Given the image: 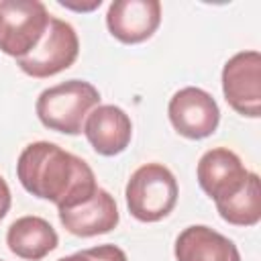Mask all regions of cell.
I'll return each instance as SVG.
<instances>
[{"instance_id": "cell-9", "label": "cell", "mask_w": 261, "mask_h": 261, "mask_svg": "<svg viewBox=\"0 0 261 261\" xmlns=\"http://www.w3.org/2000/svg\"><path fill=\"white\" fill-rule=\"evenodd\" d=\"M161 22V2L157 0H116L108 6L106 27L124 45H137L153 37Z\"/></svg>"}, {"instance_id": "cell-7", "label": "cell", "mask_w": 261, "mask_h": 261, "mask_svg": "<svg viewBox=\"0 0 261 261\" xmlns=\"http://www.w3.org/2000/svg\"><path fill=\"white\" fill-rule=\"evenodd\" d=\"M167 114L173 128L192 141L210 137L220 122V108L216 100L196 86L177 90L167 104Z\"/></svg>"}, {"instance_id": "cell-18", "label": "cell", "mask_w": 261, "mask_h": 261, "mask_svg": "<svg viewBox=\"0 0 261 261\" xmlns=\"http://www.w3.org/2000/svg\"><path fill=\"white\" fill-rule=\"evenodd\" d=\"M57 261H92V259L86 255V251H77V253L67 255V257H61V259H57Z\"/></svg>"}, {"instance_id": "cell-3", "label": "cell", "mask_w": 261, "mask_h": 261, "mask_svg": "<svg viewBox=\"0 0 261 261\" xmlns=\"http://www.w3.org/2000/svg\"><path fill=\"white\" fill-rule=\"evenodd\" d=\"M175 175L161 163H145L128 177L124 198L128 212L141 222L163 220L177 204Z\"/></svg>"}, {"instance_id": "cell-1", "label": "cell", "mask_w": 261, "mask_h": 261, "mask_svg": "<svg viewBox=\"0 0 261 261\" xmlns=\"http://www.w3.org/2000/svg\"><path fill=\"white\" fill-rule=\"evenodd\" d=\"M16 177L29 194L53 202L57 210L92 198L100 188L92 167L82 157L49 141L31 143L20 151Z\"/></svg>"}, {"instance_id": "cell-12", "label": "cell", "mask_w": 261, "mask_h": 261, "mask_svg": "<svg viewBox=\"0 0 261 261\" xmlns=\"http://www.w3.org/2000/svg\"><path fill=\"white\" fill-rule=\"evenodd\" d=\"M177 261H241L237 245L204 224H192L184 228L173 247Z\"/></svg>"}, {"instance_id": "cell-5", "label": "cell", "mask_w": 261, "mask_h": 261, "mask_svg": "<svg viewBox=\"0 0 261 261\" xmlns=\"http://www.w3.org/2000/svg\"><path fill=\"white\" fill-rule=\"evenodd\" d=\"M80 53V39L75 29L57 18H49V27L39 45L24 57L16 59V65L31 77H51L71 67Z\"/></svg>"}, {"instance_id": "cell-6", "label": "cell", "mask_w": 261, "mask_h": 261, "mask_svg": "<svg viewBox=\"0 0 261 261\" xmlns=\"http://www.w3.org/2000/svg\"><path fill=\"white\" fill-rule=\"evenodd\" d=\"M222 94L232 110L243 116H261V55L241 51L222 67Z\"/></svg>"}, {"instance_id": "cell-14", "label": "cell", "mask_w": 261, "mask_h": 261, "mask_svg": "<svg viewBox=\"0 0 261 261\" xmlns=\"http://www.w3.org/2000/svg\"><path fill=\"white\" fill-rule=\"evenodd\" d=\"M216 210L220 218L234 226H255L261 220V186L259 175L249 171L245 186L228 200L218 202Z\"/></svg>"}, {"instance_id": "cell-10", "label": "cell", "mask_w": 261, "mask_h": 261, "mask_svg": "<svg viewBox=\"0 0 261 261\" xmlns=\"http://www.w3.org/2000/svg\"><path fill=\"white\" fill-rule=\"evenodd\" d=\"M84 135L98 155L114 157L130 145V116L114 104H98L84 120Z\"/></svg>"}, {"instance_id": "cell-15", "label": "cell", "mask_w": 261, "mask_h": 261, "mask_svg": "<svg viewBox=\"0 0 261 261\" xmlns=\"http://www.w3.org/2000/svg\"><path fill=\"white\" fill-rule=\"evenodd\" d=\"M92 261H128L126 253L116 245H98L92 249H84Z\"/></svg>"}, {"instance_id": "cell-11", "label": "cell", "mask_w": 261, "mask_h": 261, "mask_svg": "<svg viewBox=\"0 0 261 261\" xmlns=\"http://www.w3.org/2000/svg\"><path fill=\"white\" fill-rule=\"evenodd\" d=\"M61 224L67 232L75 237H96L116 228L120 214L114 198L104 190L98 188L92 198L71 206L57 210Z\"/></svg>"}, {"instance_id": "cell-4", "label": "cell", "mask_w": 261, "mask_h": 261, "mask_svg": "<svg viewBox=\"0 0 261 261\" xmlns=\"http://www.w3.org/2000/svg\"><path fill=\"white\" fill-rule=\"evenodd\" d=\"M49 18L39 0H0V51L16 59L29 55L43 39Z\"/></svg>"}, {"instance_id": "cell-13", "label": "cell", "mask_w": 261, "mask_h": 261, "mask_svg": "<svg viewBox=\"0 0 261 261\" xmlns=\"http://www.w3.org/2000/svg\"><path fill=\"white\" fill-rule=\"evenodd\" d=\"M59 237L55 228L41 216L16 218L6 230V245L10 253L27 261H41L57 249Z\"/></svg>"}, {"instance_id": "cell-16", "label": "cell", "mask_w": 261, "mask_h": 261, "mask_svg": "<svg viewBox=\"0 0 261 261\" xmlns=\"http://www.w3.org/2000/svg\"><path fill=\"white\" fill-rule=\"evenodd\" d=\"M12 204V196H10V188L6 184V179L0 175V220L6 216V212L10 210Z\"/></svg>"}, {"instance_id": "cell-17", "label": "cell", "mask_w": 261, "mask_h": 261, "mask_svg": "<svg viewBox=\"0 0 261 261\" xmlns=\"http://www.w3.org/2000/svg\"><path fill=\"white\" fill-rule=\"evenodd\" d=\"M59 4L65 6V8H71V10H94L102 4V0H94L90 4H71V2H65V0H59Z\"/></svg>"}, {"instance_id": "cell-2", "label": "cell", "mask_w": 261, "mask_h": 261, "mask_svg": "<svg viewBox=\"0 0 261 261\" xmlns=\"http://www.w3.org/2000/svg\"><path fill=\"white\" fill-rule=\"evenodd\" d=\"M100 104V92L84 80H67L43 90L37 98L35 110L43 126L63 133L80 135L86 116Z\"/></svg>"}, {"instance_id": "cell-8", "label": "cell", "mask_w": 261, "mask_h": 261, "mask_svg": "<svg viewBox=\"0 0 261 261\" xmlns=\"http://www.w3.org/2000/svg\"><path fill=\"white\" fill-rule=\"evenodd\" d=\"M196 177L204 194L210 196L214 204H218L232 198L245 186L249 171L234 151L226 147H214L200 157Z\"/></svg>"}]
</instances>
